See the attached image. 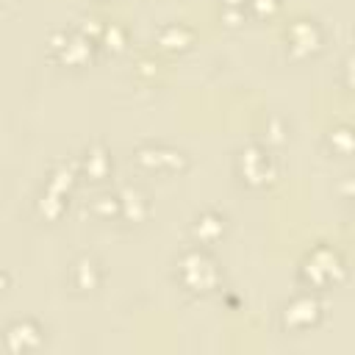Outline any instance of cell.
I'll list each match as a JSON object with an SVG mask.
<instances>
[{"label": "cell", "mask_w": 355, "mask_h": 355, "mask_svg": "<svg viewBox=\"0 0 355 355\" xmlns=\"http://www.w3.org/2000/svg\"><path fill=\"white\" fill-rule=\"evenodd\" d=\"M324 300L319 291H311V288H302L297 294H291L280 308H277V324L283 333H291V336H302V333H311L316 330L322 322H324Z\"/></svg>", "instance_id": "obj_4"}, {"label": "cell", "mask_w": 355, "mask_h": 355, "mask_svg": "<svg viewBox=\"0 0 355 355\" xmlns=\"http://www.w3.org/2000/svg\"><path fill=\"white\" fill-rule=\"evenodd\" d=\"M78 166H80V178H86V180H92V183L108 180L111 172H114V158H111L108 144L100 141V139L89 141V144L80 150V155H78Z\"/></svg>", "instance_id": "obj_13"}, {"label": "cell", "mask_w": 355, "mask_h": 355, "mask_svg": "<svg viewBox=\"0 0 355 355\" xmlns=\"http://www.w3.org/2000/svg\"><path fill=\"white\" fill-rule=\"evenodd\" d=\"M283 44L291 61H311L324 50V28L313 17H294L283 31Z\"/></svg>", "instance_id": "obj_7"}, {"label": "cell", "mask_w": 355, "mask_h": 355, "mask_svg": "<svg viewBox=\"0 0 355 355\" xmlns=\"http://www.w3.org/2000/svg\"><path fill=\"white\" fill-rule=\"evenodd\" d=\"M233 172L239 183L250 191H266L277 183L280 178V158L275 155L272 147L261 141H250L236 150L233 155Z\"/></svg>", "instance_id": "obj_3"}, {"label": "cell", "mask_w": 355, "mask_h": 355, "mask_svg": "<svg viewBox=\"0 0 355 355\" xmlns=\"http://www.w3.org/2000/svg\"><path fill=\"white\" fill-rule=\"evenodd\" d=\"M130 161L144 175H183L191 164L186 150L172 147L166 141H141L133 150Z\"/></svg>", "instance_id": "obj_6"}, {"label": "cell", "mask_w": 355, "mask_h": 355, "mask_svg": "<svg viewBox=\"0 0 355 355\" xmlns=\"http://www.w3.org/2000/svg\"><path fill=\"white\" fill-rule=\"evenodd\" d=\"M116 197H119V222H125V225H141V222L150 219L153 200L144 191V186H139V183H122L116 189Z\"/></svg>", "instance_id": "obj_11"}, {"label": "cell", "mask_w": 355, "mask_h": 355, "mask_svg": "<svg viewBox=\"0 0 355 355\" xmlns=\"http://www.w3.org/2000/svg\"><path fill=\"white\" fill-rule=\"evenodd\" d=\"M89 214L97 222H119V197H116V189L114 191H100L89 202Z\"/></svg>", "instance_id": "obj_16"}, {"label": "cell", "mask_w": 355, "mask_h": 355, "mask_svg": "<svg viewBox=\"0 0 355 355\" xmlns=\"http://www.w3.org/2000/svg\"><path fill=\"white\" fill-rule=\"evenodd\" d=\"M103 283H105V266H103V261L97 255L80 252L78 258L69 261V266H67V286H69L72 294L92 297V294H97L103 288Z\"/></svg>", "instance_id": "obj_9"}, {"label": "cell", "mask_w": 355, "mask_h": 355, "mask_svg": "<svg viewBox=\"0 0 355 355\" xmlns=\"http://www.w3.org/2000/svg\"><path fill=\"white\" fill-rule=\"evenodd\" d=\"M230 230V216L219 208H200L191 219H189V241L197 247H216L225 241Z\"/></svg>", "instance_id": "obj_10"}, {"label": "cell", "mask_w": 355, "mask_h": 355, "mask_svg": "<svg viewBox=\"0 0 355 355\" xmlns=\"http://www.w3.org/2000/svg\"><path fill=\"white\" fill-rule=\"evenodd\" d=\"M97 3H108V0H97Z\"/></svg>", "instance_id": "obj_23"}, {"label": "cell", "mask_w": 355, "mask_h": 355, "mask_svg": "<svg viewBox=\"0 0 355 355\" xmlns=\"http://www.w3.org/2000/svg\"><path fill=\"white\" fill-rule=\"evenodd\" d=\"M97 50H100L97 42L89 33H83L78 25L75 28H58L47 39L50 58L58 67H67V69H83V67H89L94 61Z\"/></svg>", "instance_id": "obj_5"}, {"label": "cell", "mask_w": 355, "mask_h": 355, "mask_svg": "<svg viewBox=\"0 0 355 355\" xmlns=\"http://www.w3.org/2000/svg\"><path fill=\"white\" fill-rule=\"evenodd\" d=\"M97 47L105 50V53H111V55L125 53V50H128V28H125L122 22L105 19V22H103V31H100V36H97Z\"/></svg>", "instance_id": "obj_15"}, {"label": "cell", "mask_w": 355, "mask_h": 355, "mask_svg": "<svg viewBox=\"0 0 355 355\" xmlns=\"http://www.w3.org/2000/svg\"><path fill=\"white\" fill-rule=\"evenodd\" d=\"M283 11V0H247V17L252 19H275Z\"/></svg>", "instance_id": "obj_19"}, {"label": "cell", "mask_w": 355, "mask_h": 355, "mask_svg": "<svg viewBox=\"0 0 355 355\" xmlns=\"http://www.w3.org/2000/svg\"><path fill=\"white\" fill-rule=\"evenodd\" d=\"M324 144L333 155H349L352 153V128L349 125H333L324 136Z\"/></svg>", "instance_id": "obj_17"}, {"label": "cell", "mask_w": 355, "mask_h": 355, "mask_svg": "<svg viewBox=\"0 0 355 355\" xmlns=\"http://www.w3.org/2000/svg\"><path fill=\"white\" fill-rule=\"evenodd\" d=\"M194 42H197V31L189 22H166L153 36V47L161 55H183L194 47Z\"/></svg>", "instance_id": "obj_12"}, {"label": "cell", "mask_w": 355, "mask_h": 355, "mask_svg": "<svg viewBox=\"0 0 355 355\" xmlns=\"http://www.w3.org/2000/svg\"><path fill=\"white\" fill-rule=\"evenodd\" d=\"M172 277H175L178 288L189 297H211L225 283L222 266L214 258V252L208 247H197V244H189L175 255Z\"/></svg>", "instance_id": "obj_1"}, {"label": "cell", "mask_w": 355, "mask_h": 355, "mask_svg": "<svg viewBox=\"0 0 355 355\" xmlns=\"http://www.w3.org/2000/svg\"><path fill=\"white\" fill-rule=\"evenodd\" d=\"M33 208H36V214L44 222H58L67 214V208H69V194H61L55 189L42 186L39 194H36V200H33Z\"/></svg>", "instance_id": "obj_14"}, {"label": "cell", "mask_w": 355, "mask_h": 355, "mask_svg": "<svg viewBox=\"0 0 355 355\" xmlns=\"http://www.w3.org/2000/svg\"><path fill=\"white\" fill-rule=\"evenodd\" d=\"M347 277V255L330 241H316L297 263V283L311 291H330Z\"/></svg>", "instance_id": "obj_2"}, {"label": "cell", "mask_w": 355, "mask_h": 355, "mask_svg": "<svg viewBox=\"0 0 355 355\" xmlns=\"http://www.w3.org/2000/svg\"><path fill=\"white\" fill-rule=\"evenodd\" d=\"M286 141H288V122H286L283 116H269V119L263 122V139H261V144L277 150V147H283Z\"/></svg>", "instance_id": "obj_18"}, {"label": "cell", "mask_w": 355, "mask_h": 355, "mask_svg": "<svg viewBox=\"0 0 355 355\" xmlns=\"http://www.w3.org/2000/svg\"><path fill=\"white\" fill-rule=\"evenodd\" d=\"M8 288H11V272L0 266V294H3V291H8Z\"/></svg>", "instance_id": "obj_21"}, {"label": "cell", "mask_w": 355, "mask_h": 355, "mask_svg": "<svg viewBox=\"0 0 355 355\" xmlns=\"http://www.w3.org/2000/svg\"><path fill=\"white\" fill-rule=\"evenodd\" d=\"M133 72H136V78H141V80H153V78L158 75V58H153V55H141V58L136 61Z\"/></svg>", "instance_id": "obj_20"}, {"label": "cell", "mask_w": 355, "mask_h": 355, "mask_svg": "<svg viewBox=\"0 0 355 355\" xmlns=\"http://www.w3.org/2000/svg\"><path fill=\"white\" fill-rule=\"evenodd\" d=\"M222 8H244L247 11V0H222Z\"/></svg>", "instance_id": "obj_22"}, {"label": "cell", "mask_w": 355, "mask_h": 355, "mask_svg": "<svg viewBox=\"0 0 355 355\" xmlns=\"http://www.w3.org/2000/svg\"><path fill=\"white\" fill-rule=\"evenodd\" d=\"M0 344L3 349L14 355H31L47 347V327L36 316H14L3 330H0Z\"/></svg>", "instance_id": "obj_8"}]
</instances>
